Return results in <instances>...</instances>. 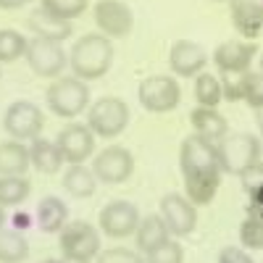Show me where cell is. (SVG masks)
<instances>
[{
  "label": "cell",
  "mask_w": 263,
  "mask_h": 263,
  "mask_svg": "<svg viewBox=\"0 0 263 263\" xmlns=\"http://www.w3.org/2000/svg\"><path fill=\"white\" fill-rule=\"evenodd\" d=\"M179 168H182V179H184V197L197 208V205H208L218 187H221V163H218V153L216 145L190 135L184 137L179 147Z\"/></svg>",
  "instance_id": "6da1fadb"
},
{
  "label": "cell",
  "mask_w": 263,
  "mask_h": 263,
  "mask_svg": "<svg viewBox=\"0 0 263 263\" xmlns=\"http://www.w3.org/2000/svg\"><path fill=\"white\" fill-rule=\"evenodd\" d=\"M114 63V42L100 32L84 34L74 42V48L69 50V66L71 77L82 82H95L108 74Z\"/></svg>",
  "instance_id": "7a4b0ae2"
},
{
  "label": "cell",
  "mask_w": 263,
  "mask_h": 263,
  "mask_svg": "<svg viewBox=\"0 0 263 263\" xmlns=\"http://www.w3.org/2000/svg\"><path fill=\"white\" fill-rule=\"evenodd\" d=\"M45 100L55 116L74 121L77 116H82L90 108V87L77 77H58L50 82Z\"/></svg>",
  "instance_id": "3957f363"
},
{
  "label": "cell",
  "mask_w": 263,
  "mask_h": 263,
  "mask_svg": "<svg viewBox=\"0 0 263 263\" xmlns=\"http://www.w3.org/2000/svg\"><path fill=\"white\" fill-rule=\"evenodd\" d=\"M129 105L126 100L121 98H114V95H105L95 103H90L87 108V126L92 129L95 137H103V140H116L124 135V129L129 126Z\"/></svg>",
  "instance_id": "277c9868"
},
{
  "label": "cell",
  "mask_w": 263,
  "mask_h": 263,
  "mask_svg": "<svg viewBox=\"0 0 263 263\" xmlns=\"http://www.w3.org/2000/svg\"><path fill=\"white\" fill-rule=\"evenodd\" d=\"M58 248L63 260H82V263H95V258L103 250L100 242V229L90 221H69L58 232Z\"/></svg>",
  "instance_id": "5b68a950"
},
{
  "label": "cell",
  "mask_w": 263,
  "mask_h": 263,
  "mask_svg": "<svg viewBox=\"0 0 263 263\" xmlns=\"http://www.w3.org/2000/svg\"><path fill=\"white\" fill-rule=\"evenodd\" d=\"M216 153H218V163H221L224 174H242L248 171L253 163L260 161V140L255 135H248V132H234V135H227L221 142H216Z\"/></svg>",
  "instance_id": "8992f818"
},
{
  "label": "cell",
  "mask_w": 263,
  "mask_h": 263,
  "mask_svg": "<svg viewBox=\"0 0 263 263\" xmlns=\"http://www.w3.org/2000/svg\"><path fill=\"white\" fill-rule=\"evenodd\" d=\"M140 105L150 114H168L182 100V87L174 74H156L140 82L137 87Z\"/></svg>",
  "instance_id": "52a82bcc"
},
{
  "label": "cell",
  "mask_w": 263,
  "mask_h": 263,
  "mask_svg": "<svg viewBox=\"0 0 263 263\" xmlns=\"http://www.w3.org/2000/svg\"><path fill=\"white\" fill-rule=\"evenodd\" d=\"M55 147L61 153L63 163L69 166H79V163H87L92 156H95V142L98 137L92 135V129L82 124V121H71L66 124L58 135H55Z\"/></svg>",
  "instance_id": "ba28073f"
},
{
  "label": "cell",
  "mask_w": 263,
  "mask_h": 263,
  "mask_svg": "<svg viewBox=\"0 0 263 263\" xmlns=\"http://www.w3.org/2000/svg\"><path fill=\"white\" fill-rule=\"evenodd\" d=\"M3 126L6 135L11 140L18 142H32L42 135V126H45V116H42V108L32 100H16L8 105V111L3 116Z\"/></svg>",
  "instance_id": "9c48e42d"
},
{
  "label": "cell",
  "mask_w": 263,
  "mask_h": 263,
  "mask_svg": "<svg viewBox=\"0 0 263 263\" xmlns=\"http://www.w3.org/2000/svg\"><path fill=\"white\" fill-rule=\"evenodd\" d=\"M24 58L29 63V69L42 79H58V77H63V69L69 66V55L63 50V42L42 40V37L29 40Z\"/></svg>",
  "instance_id": "30bf717a"
},
{
  "label": "cell",
  "mask_w": 263,
  "mask_h": 263,
  "mask_svg": "<svg viewBox=\"0 0 263 263\" xmlns=\"http://www.w3.org/2000/svg\"><path fill=\"white\" fill-rule=\"evenodd\" d=\"M92 174L103 184H121L135 171V156L124 145H108L92 156Z\"/></svg>",
  "instance_id": "8fae6325"
},
{
  "label": "cell",
  "mask_w": 263,
  "mask_h": 263,
  "mask_svg": "<svg viewBox=\"0 0 263 263\" xmlns=\"http://www.w3.org/2000/svg\"><path fill=\"white\" fill-rule=\"evenodd\" d=\"M140 211L135 203L129 200H111L105 203L98 213V229L100 234L111 237V239H126L135 237V229L140 224Z\"/></svg>",
  "instance_id": "7c38bea8"
},
{
  "label": "cell",
  "mask_w": 263,
  "mask_h": 263,
  "mask_svg": "<svg viewBox=\"0 0 263 263\" xmlns=\"http://www.w3.org/2000/svg\"><path fill=\"white\" fill-rule=\"evenodd\" d=\"M92 16L98 32L105 34L108 40H124L135 29V13L124 0H98Z\"/></svg>",
  "instance_id": "4fadbf2b"
},
{
  "label": "cell",
  "mask_w": 263,
  "mask_h": 263,
  "mask_svg": "<svg viewBox=\"0 0 263 263\" xmlns=\"http://www.w3.org/2000/svg\"><path fill=\"white\" fill-rule=\"evenodd\" d=\"M158 216L163 218V224L168 227L171 237H187L197 227V208L187 200L182 192H168L161 197Z\"/></svg>",
  "instance_id": "5bb4252c"
},
{
  "label": "cell",
  "mask_w": 263,
  "mask_h": 263,
  "mask_svg": "<svg viewBox=\"0 0 263 263\" xmlns=\"http://www.w3.org/2000/svg\"><path fill=\"white\" fill-rule=\"evenodd\" d=\"M208 66V50L195 40H177L168 50V69L174 77H197Z\"/></svg>",
  "instance_id": "9a60e30c"
},
{
  "label": "cell",
  "mask_w": 263,
  "mask_h": 263,
  "mask_svg": "<svg viewBox=\"0 0 263 263\" xmlns=\"http://www.w3.org/2000/svg\"><path fill=\"white\" fill-rule=\"evenodd\" d=\"M255 53H258V48L250 40H227L213 50V66L221 74L250 71V63H253Z\"/></svg>",
  "instance_id": "2e32d148"
},
{
  "label": "cell",
  "mask_w": 263,
  "mask_h": 263,
  "mask_svg": "<svg viewBox=\"0 0 263 263\" xmlns=\"http://www.w3.org/2000/svg\"><path fill=\"white\" fill-rule=\"evenodd\" d=\"M229 18L239 37L255 42L263 32V0H229Z\"/></svg>",
  "instance_id": "e0dca14e"
},
{
  "label": "cell",
  "mask_w": 263,
  "mask_h": 263,
  "mask_svg": "<svg viewBox=\"0 0 263 263\" xmlns=\"http://www.w3.org/2000/svg\"><path fill=\"white\" fill-rule=\"evenodd\" d=\"M190 124H192V135L203 137V140H208L213 145L221 142L229 135V124H227V119L221 114H218V108H203V105L192 108Z\"/></svg>",
  "instance_id": "ac0fdd59"
},
{
  "label": "cell",
  "mask_w": 263,
  "mask_h": 263,
  "mask_svg": "<svg viewBox=\"0 0 263 263\" xmlns=\"http://www.w3.org/2000/svg\"><path fill=\"white\" fill-rule=\"evenodd\" d=\"M69 221H71L69 218V205H66L61 197L48 195V197H42V200L37 203V227H40V232L58 234Z\"/></svg>",
  "instance_id": "d6986e66"
},
{
  "label": "cell",
  "mask_w": 263,
  "mask_h": 263,
  "mask_svg": "<svg viewBox=\"0 0 263 263\" xmlns=\"http://www.w3.org/2000/svg\"><path fill=\"white\" fill-rule=\"evenodd\" d=\"M171 234H168V227L163 224V218L158 213H147L140 218V224L135 229V245H137V253L140 255H147L153 248H158L161 242H166Z\"/></svg>",
  "instance_id": "ffe728a7"
},
{
  "label": "cell",
  "mask_w": 263,
  "mask_h": 263,
  "mask_svg": "<svg viewBox=\"0 0 263 263\" xmlns=\"http://www.w3.org/2000/svg\"><path fill=\"white\" fill-rule=\"evenodd\" d=\"M32 161L27 142L6 140L0 142V177H27Z\"/></svg>",
  "instance_id": "44dd1931"
},
{
  "label": "cell",
  "mask_w": 263,
  "mask_h": 263,
  "mask_svg": "<svg viewBox=\"0 0 263 263\" xmlns=\"http://www.w3.org/2000/svg\"><path fill=\"white\" fill-rule=\"evenodd\" d=\"M29 32H34V37H42V40H53V42H63L74 34V27L71 21H61L50 13H45L42 8L32 11L29 13V21H27Z\"/></svg>",
  "instance_id": "7402d4cb"
},
{
  "label": "cell",
  "mask_w": 263,
  "mask_h": 263,
  "mask_svg": "<svg viewBox=\"0 0 263 263\" xmlns=\"http://www.w3.org/2000/svg\"><path fill=\"white\" fill-rule=\"evenodd\" d=\"M29 161H32V166L40 174H58L61 166H63V158H61L55 142L53 140H42V137L29 142Z\"/></svg>",
  "instance_id": "603a6c76"
},
{
  "label": "cell",
  "mask_w": 263,
  "mask_h": 263,
  "mask_svg": "<svg viewBox=\"0 0 263 263\" xmlns=\"http://www.w3.org/2000/svg\"><path fill=\"white\" fill-rule=\"evenodd\" d=\"M61 184H63V190L69 192L71 197H90V195H95V190H98V179H95L92 168L84 166V163L66 168Z\"/></svg>",
  "instance_id": "cb8c5ba5"
},
{
  "label": "cell",
  "mask_w": 263,
  "mask_h": 263,
  "mask_svg": "<svg viewBox=\"0 0 263 263\" xmlns=\"http://www.w3.org/2000/svg\"><path fill=\"white\" fill-rule=\"evenodd\" d=\"M29 255L27 237L16 229H0V263H24Z\"/></svg>",
  "instance_id": "d4e9b609"
},
{
  "label": "cell",
  "mask_w": 263,
  "mask_h": 263,
  "mask_svg": "<svg viewBox=\"0 0 263 263\" xmlns=\"http://www.w3.org/2000/svg\"><path fill=\"white\" fill-rule=\"evenodd\" d=\"M195 100L197 105L203 108H218V103L224 100V92H221V79H218L216 74H208V71H200L195 77Z\"/></svg>",
  "instance_id": "484cf974"
},
{
  "label": "cell",
  "mask_w": 263,
  "mask_h": 263,
  "mask_svg": "<svg viewBox=\"0 0 263 263\" xmlns=\"http://www.w3.org/2000/svg\"><path fill=\"white\" fill-rule=\"evenodd\" d=\"M32 192V182L27 177H0V208L21 205Z\"/></svg>",
  "instance_id": "4316f807"
},
{
  "label": "cell",
  "mask_w": 263,
  "mask_h": 263,
  "mask_svg": "<svg viewBox=\"0 0 263 263\" xmlns=\"http://www.w3.org/2000/svg\"><path fill=\"white\" fill-rule=\"evenodd\" d=\"M27 45H29V40L21 32H16V29H0V66L24 58L27 55Z\"/></svg>",
  "instance_id": "83f0119b"
},
{
  "label": "cell",
  "mask_w": 263,
  "mask_h": 263,
  "mask_svg": "<svg viewBox=\"0 0 263 263\" xmlns=\"http://www.w3.org/2000/svg\"><path fill=\"white\" fill-rule=\"evenodd\" d=\"M239 248L263 250V213H248L245 221L239 224Z\"/></svg>",
  "instance_id": "f1b7e54d"
},
{
  "label": "cell",
  "mask_w": 263,
  "mask_h": 263,
  "mask_svg": "<svg viewBox=\"0 0 263 263\" xmlns=\"http://www.w3.org/2000/svg\"><path fill=\"white\" fill-rule=\"evenodd\" d=\"M87 6H90V0H42L40 8L61 18V21H74L79 16H84Z\"/></svg>",
  "instance_id": "f546056e"
},
{
  "label": "cell",
  "mask_w": 263,
  "mask_h": 263,
  "mask_svg": "<svg viewBox=\"0 0 263 263\" xmlns=\"http://www.w3.org/2000/svg\"><path fill=\"white\" fill-rule=\"evenodd\" d=\"M145 263H184V248L168 237L166 242H161L145 255Z\"/></svg>",
  "instance_id": "4dcf8cb0"
},
{
  "label": "cell",
  "mask_w": 263,
  "mask_h": 263,
  "mask_svg": "<svg viewBox=\"0 0 263 263\" xmlns=\"http://www.w3.org/2000/svg\"><path fill=\"white\" fill-rule=\"evenodd\" d=\"M248 77H250V71H232V74H224V77H221V92H224V100H229V103L245 100Z\"/></svg>",
  "instance_id": "1f68e13d"
},
{
  "label": "cell",
  "mask_w": 263,
  "mask_h": 263,
  "mask_svg": "<svg viewBox=\"0 0 263 263\" xmlns=\"http://www.w3.org/2000/svg\"><path fill=\"white\" fill-rule=\"evenodd\" d=\"M95 263H145V258L129 248H108V250H100Z\"/></svg>",
  "instance_id": "d6a6232c"
},
{
  "label": "cell",
  "mask_w": 263,
  "mask_h": 263,
  "mask_svg": "<svg viewBox=\"0 0 263 263\" xmlns=\"http://www.w3.org/2000/svg\"><path fill=\"white\" fill-rule=\"evenodd\" d=\"M245 103L253 111H263V74L250 71L248 77V87H245Z\"/></svg>",
  "instance_id": "836d02e7"
},
{
  "label": "cell",
  "mask_w": 263,
  "mask_h": 263,
  "mask_svg": "<svg viewBox=\"0 0 263 263\" xmlns=\"http://www.w3.org/2000/svg\"><path fill=\"white\" fill-rule=\"evenodd\" d=\"M239 179H242L245 192L260 190V187H263V161H258V163H253L248 171H242V174H239Z\"/></svg>",
  "instance_id": "e575fe53"
},
{
  "label": "cell",
  "mask_w": 263,
  "mask_h": 263,
  "mask_svg": "<svg viewBox=\"0 0 263 263\" xmlns=\"http://www.w3.org/2000/svg\"><path fill=\"white\" fill-rule=\"evenodd\" d=\"M218 263H253V255L239 245H229L218 253Z\"/></svg>",
  "instance_id": "d590c367"
},
{
  "label": "cell",
  "mask_w": 263,
  "mask_h": 263,
  "mask_svg": "<svg viewBox=\"0 0 263 263\" xmlns=\"http://www.w3.org/2000/svg\"><path fill=\"white\" fill-rule=\"evenodd\" d=\"M250 195V203H248V213H263V187L248 192Z\"/></svg>",
  "instance_id": "8d00e7d4"
},
{
  "label": "cell",
  "mask_w": 263,
  "mask_h": 263,
  "mask_svg": "<svg viewBox=\"0 0 263 263\" xmlns=\"http://www.w3.org/2000/svg\"><path fill=\"white\" fill-rule=\"evenodd\" d=\"M32 0H0V11H18V8H24Z\"/></svg>",
  "instance_id": "74e56055"
},
{
  "label": "cell",
  "mask_w": 263,
  "mask_h": 263,
  "mask_svg": "<svg viewBox=\"0 0 263 263\" xmlns=\"http://www.w3.org/2000/svg\"><path fill=\"white\" fill-rule=\"evenodd\" d=\"M3 224H6V208H0V229H3Z\"/></svg>",
  "instance_id": "f35d334b"
},
{
  "label": "cell",
  "mask_w": 263,
  "mask_h": 263,
  "mask_svg": "<svg viewBox=\"0 0 263 263\" xmlns=\"http://www.w3.org/2000/svg\"><path fill=\"white\" fill-rule=\"evenodd\" d=\"M42 263H63V260H58V258H45Z\"/></svg>",
  "instance_id": "ab89813d"
},
{
  "label": "cell",
  "mask_w": 263,
  "mask_h": 263,
  "mask_svg": "<svg viewBox=\"0 0 263 263\" xmlns=\"http://www.w3.org/2000/svg\"><path fill=\"white\" fill-rule=\"evenodd\" d=\"M63 263H82V260H63Z\"/></svg>",
  "instance_id": "60d3db41"
},
{
  "label": "cell",
  "mask_w": 263,
  "mask_h": 263,
  "mask_svg": "<svg viewBox=\"0 0 263 263\" xmlns=\"http://www.w3.org/2000/svg\"><path fill=\"white\" fill-rule=\"evenodd\" d=\"M260 74H263V55H260Z\"/></svg>",
  "instance_id": "b9f144b4"
},
{
  "label": "cell",
  "mask_w": 263,
  "mask_h": 263,
  "mask_svg": "<svg viewBox=\"0 0 263 263\" xmlns=\"http://www.w3.org/2000/svg\"><path fill=\"white\" fill-rule=\"evenodd\" d=\"M216 3H229V0H216Z\"/></svg>",
  "instance_id": "7bdbcfd3"
},
{
  "label": "cell",
  "mask_w": 263,
  "mask_h": 263,
  "mask_svg": "<svg viewBox=\"0 0 263 263\" xmlns=\"http://www.w3.org/2000/svg\"><path fill=\"white\" fill-rule=\"evenodd\" d=\"M260 147H263V140H260Z\"/></svg>",
  "instance_id": "ee69618b"
}]
</instances>
